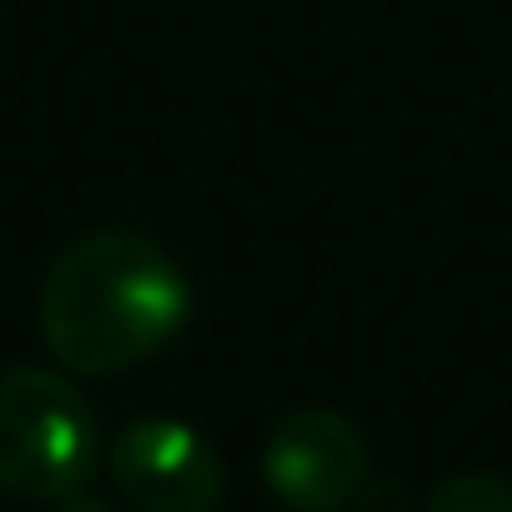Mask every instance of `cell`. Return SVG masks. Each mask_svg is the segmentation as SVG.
<instances>
[{
    "label": "cell",
    "mask_w": 512,
    "mask_h": 512,
    "mask_svg": "<svg viewBox=\"0 0 512 512\" xmlns=\"http://www.w3.org/2000/svg\"><path fill=\"white\" fill-rule=\"evenodd\" d=\"M111 477L141 512H216L226 462L211 437L181 417H136L111 442Z\"/></svg>",
    "instance_id": "obj_3"
},
{
    "label": "cell",
    "mask_w": 512,
    "mask_h": 512,
    "mask_svg": "<svg viewBox=\"0 0 512 512\" xmlns=\"http://www.w3.org/2000/svg\"><path fill=\"white\" fill-rule=\"evenodd\" d=\"M191 322V287L141 231H86L41 287V337L81 377H116L151 362Z\"/></svg>",
    "instance_id": "obj_1"
},
{
    "label": "cell",
    "mask_w": 512,
    "mask_h": 512,
    "mask_svg": "<svg viewBox=\"0 0 512 512\" xmlns=\"http://www.w3.org/2000/svg\"><path fill=\"white\" fill-rule=\"evenodd\" d=\"M51 512H116V507L101 502V497H91V492H71V497L51 502Z\"/></svg>",
    "instance_id": "obj_7"
},
{
    "label": "cell",
    "mask_w": 512,
    "mask_h": 512,
    "mask_svg": "<svg viewBox=\"0 0 512 512\" xmlns=\"http://www.w3.org/2000/svg\"><path fill=\"white\" fill-rule=\"evenodd\" d=\"M101 467V422L76 382L46 367L0 372V492L61 502Z\"/></svg>",
    "instance_id": "obj_2"
},
{
    "label": "cell",
    "mask_w": 512,
    "mask_h": 512,
    "mask_svg": "<svg viewBox=\"0 0 512 512\" xmlns=\"http://www.w3.org/2000/svg\"><path fill=\"white\" fill-rule=\"evenodd\" d=\"M422 512H512V482L497 472H457L437 482Z\"/></svg>",
    "instance_id": "obj_5"
},
{
    "label": "cell",
    "mask_w": 512,
    "mask_h": 512,
    "mask_svg": "<svg viewBox=\"0 0 512 512\" xmlns=\"http://www.w3.org/2000/svg\"><path fill=\"white\" fill-rule=\"evenodd\" d=\"M352 512H417V502H412V492H407L402 482H392V477H367V482L357 487V497H352Z\"/></svg>",
    "instance_id": "obj_6"
},
{
    "label": "cell",
    "mask_w": 512,
    "mask_h": 512,
    "mask_svg": "<svg viewBox=\"0 0 512 512\" xmlns=\"http://www.w3.org/2000/svg\"><path fill=\"white\" fill-rule=\"evenodd\" d=\"M262 477L292 512H342L367 482V442L342 412L297 407L272 427Z\"/></svg>",
    "instance_id": "obj_4"
}]
</instances>
